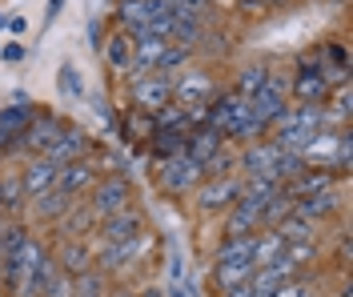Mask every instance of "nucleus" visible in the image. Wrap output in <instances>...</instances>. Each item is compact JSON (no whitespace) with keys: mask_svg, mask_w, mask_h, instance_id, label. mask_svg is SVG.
Masks as SVG:
<instances>
[{"mask_svg":"<svg viewBox=\"0 0 353 297\" xmlns=\"http://www.w3.org/2000/svg\"><path fill=\"white\" fill-rule=\"evenodd\" d=\"M209 274H213V289H229V285L249 281L257 274V265H253V237H221Z\"/></svg>","mask_w":353,"mask_h":297,"instance_id":"nucleus-1","label":"nucleus"},{"mask_svg":"<svg viewBox=\"0 0 353 297\" xmlns=\"http://www.w3.org/2000/svg\"><path fill=\"white\" fill-rule=\"evenodd\" d=\"M205 181V169H201L193 157H185V153H173V157L157 161V189L165 193V197H173V201H185V197H193V189Z\"/></svg>","mask_w":353,"mask_h":297,"instance_id":"nucleus-2","label":"nucleus"},{"mask_svg":"<svg viewBox=\"0 0 353 297\" xmlns=\"http://www.w3.org/2000/svg\"><path fill=\"white\" fill-rule=\"evenodd\" d=\"M285 109H289V72L273 69L269 72V85L249 96V121H253L261 133H269V129L285 116Z\"/></svg>","mask_w":353,"mask_h":297,"instance_id":"nucleus-3","label":"nucleus"},{"mask_svg":"<svg viewBox=\"0 0 353 297\" xmlns=\"http://www.w3.org/2000/svg\"><path fill=\"white\" fill-rule=\"evenodd\" d=\"M85 205L97 213V221H101V217H112V213H121V209L137 205V185H132L125 173H101L97 185L88 189Z\"/></svg>","mask_w":353,"mask_h":297,"instance_id":"nucleus-4","label":"nucleus"},{"mask_svg":"<svg viewBox=\"0 0 353 297\" xmlns=\"http://www.w3.org/2000/svg\"><path fill=\"white\" fill-rule=\"evenodd\" d=\"M217 92H221V81L209 65H185L181 72H173V105H181V109L209 105Z\"/></svg>","mask_w":353,"mask_h":297,"instance_id":"nucleus-5","label":"nucleus"},{"mask_svg":"<svg viewBox=\"0 0 353 297\" xmlns=\"http://www.w3.org/2000/svg\"><path fill=\"white\" fill-rule=\"evenodd\" d=\"M149 245H153V233H149V229H145V233H137V237H129V241L97 245V253H92V265H97L101 274L117 277L121 269H132V265H141Z\"/></svg>","mask_w":353,"mask_h":297,"instance_id":"nucleus-6","label":"nucleus"},{"mask_svg":"<svg viewBox=\"0 0 353 297\" xmlns=\"http://www.w3.org/2000/svg\"><path fill=\"white\" fill-rule=\"evenodd\" d=\"M65 125H68V121H65V116H57V113H37L32 121H28V129L12 141V149H8L4 157H24V161L41 157L44 149L65 133Z\"/></svg>","mask_w":353,"mask_h":297,"instance_id":"nucleus-7","label":"nucleus"},{"mask_svg":"<svg viewBox=\"0 0 353 297\" xmlns=\"http://www.w3.org/2000/svg\"><path fill=\"white\" fill-rule=\"evenodd\" d=\"M241 201V177H205L193 189V205L205 217H221L225 209H233Z\"/></svg>","mask_w":353,"mask_h":297,"instance_id":"nucleus-8","label":"nucleus"},{"mask_svg":"<svg viewBox=\"0 0 353 297\" xmlns=\"http://www.w3.org/2000/svg\"><path fill=\"white\" fill-rule=\"evenodd\" d=\"M173 101V72H145L129 81V109L141 113H157Z\"/></svg>","mask_w":353,"mask_h":297,"instance_id":"nucleus-9","label":"nucleus"},{"mask_svg":"<svg viewBox=\"0 0 353 297\" xmlns=\"http://www.w3.org/2000/svg\"><path fill=\"white\" fill-rule=\"evenodd\" d=\"M97 177H101V157H97V153H88V157H81V161L61 165L52 189H61V193H68V197H85L88 189L97 185Z\"/></svg>","mask_w":353,"mask_h":297,"instance_id":"nucleus-10","label":"nucleus"},{"mask_svg":"<svg viewBox=\"0 0 353 297\" xmlns=\"http://www.w3.org/2000/svg\"><path fill=\"white\" fill-rule=\"evenodd\" d=\"M145 213L132 205V209H121V213H112V217H101L97 229H92V241L97 245H112V241H129L137 233H145Z\"/></svg>","mask_w":353,"mask_h":297,"instance_id":"nucleus-11","label":"nucleus"},{"mask_svg":"<svg viewBox=\"0 0 353 297\" xmlns=\"http://www.w3.org/2000/svg\"><path fill=\"white\" fill-rule=\"evenodd\" d=\"M293 213L305 217V221H313V225H330L337 213H345V193H341V189H321V193L297 197V201H293Z\"/></svg>","mask_w":353,"mask_h":297,"instance_id":"nucleus-12","label":"nucleus"},{"mask_svg":"<svg viewBox=\"0 0 353 297\" xmlns=\"http://www.w3.org/2000/svg\"><path fill=\"white\" fill-rule=\"evenodd\" d=\"M277 157H281V149L269 137L253 141V145H241L237 149V177H273Z\"/></svg>","mask_w":353,"mask_h":297,"instance_id":"nucleus-13","label":"nucleus"},{"mask_svg":"<svg viewBox=\"0 0 353 297\" xmlns=\"http://www.w3.org/2000/svg\"><path fill=\"white\" fill-rule=\"evenodd\" d=\"M88 153H97V149H92V137H88L85 129H77V125H65V133L52 141L41 157H48L52 165H68V161H81V157H88Z\"/></svg>","mask_w":353,"mask_h":297,"instance_id":"nucleus-14","label":"nucleus"},{"mask_svg":"<svg viewBox=\"0 0 353 297\" xmlns=\"http://www.w3.org/2000/svg\"><path fill=\"white\" fill-rule=\"evenodd\" d=\"M92 253H97V245L88 237H77V241H57L52 245V261H57L61 274L77 277V274H85V269H92Z\"/></svg>","mask_w":353,"mask_h":297,"instance_id":"nucleus-15","label":"nucleus"},{"mask_svg":"<svg viewBox=\"0 0 353 297\" xmlns=\"http://www.w3.org/2000/svg\"><path fill=\"white\" fill-rule=\"evenodd\" d=\"M261 233V205L237 201L221 213V237H257Z\"/></svg>","mask_w":353,"mask_h":297,"instance_id":"nucleus-16","label":"nucleus"},{"mask_svg":"<svg viewBox=\"0 0 353 297\" xmlns=\"http://www.w3.org/2000/svg\"><path fill=\"white\" fill-rule=\"evenodd\" d=\"M57 169L61 165H52L48 157H28L17 169V177H21V189H24V197L32 201V197H41V193H48L52 189V181H57Z\"/></svg>","mask_w":353,"mask_h":297,"instance_id":"nucleus-17","label":"nucleus"},{"mask_svg":"<svg viewBox=\"0 0 353 297\" xmlns=\"http://www.w3.org/2000/svg\"><path fill=\"white\" fill-rule=\"evenodd\" d=\"M330 81L325 72H289V105H325Z\"/></svg>","mask_w":353,"mask_h":297,"instance_id":"nucleus-18","label":"nucleus"},{"mask_svg":"<svg viewBox=\"0 0 353 297\" xmlns=\"http://www.w3.org/2000/svg\"><path fill=\"white\" fill-rule=\"evenodd\" d=\"M57 241H77V237H88L92 241V229H97V213L85 205V201H77V205L68 209L65 217L57 221Z\"/></svg>","mask_w":353,"mask_h":297,"instance_id":"nucleus-19","label":"nucleus"},{"mask_svg":"<svg viewBox=\"0 0 353 297\" xmlns=\"http://www.w3.org/2000/svg\"><path fill=\"white\" fill-rule=\"evenodd\" d=\"M77 201H81V197H68V193H61V189H48V193H41V197H32L28 209H32V217H37L41 225H57Z\"/></svg>","mask_w":353,"mask_h":297,"instance_id":"nucleus-20","label":"nucleus"},{"mask_svg":"<svg viewBox=\"0 0 353 297\" xmlns=\"http://www.w3.org/2000/svg\"><path fill=\"white\" fill-rule=\"evenodd\" d=\"M337 137H341V129H321L317 137L305 145V169H333V157H337Z\"/></svg>","mask_w":353,"mask_h":297,"instance_id":"nucleus-21","label":"nucleus"},{"mask_svg":"<svg viewBox=\"0 0 353 297\" xmlns=\"http://www.w3.org/2000/svg\"><path fill=\"white\" fill-rule=\"evenodd\" d=\"M337 185H345L333 169H305L297 181L285 185V193L297 201V197H309V193H321V189H337Z\"/></svg>","mask_w":353,"mask_h":297,"instance_id":"nucleus-22","label":"nucleus"},{"mask_svg":"<svg viewBox=\"0 0 353 297\" xmlns=\"http://www.w3.org/2000/svg\"><path fill=\"white\" fill-rule=\"evenodd\" d=\"M221 145H225V137H221L217 129H193V133H185V157H193L197 165H205V161L217 153Z\"/></svg>","mask_w":353,"mask_h":297,"instance_id":"nucleus-23","label":"nucleus"},{"mask_svg":"<svg viewBox=\"0 0 353 297\" xmlns=\"http://www.w3.org/2000/svg\"><path fill=\"white\" fill-rule=\"evenodd\" d=\"M101 52H105V65H109L112 72L129 76V65H132V37L129 32H112L109 41L101 45Z\"/></svg>","mask_w":353,"mask_h":297,"instance_id":"nucleus-24","label":"nucleus"},{"mask_svg":"<svg viewBox=\"0 0 353 297\" xmlns=\"http://www.w3.org/2000/svg\"><path fill=\"white\" fill-rule=\"evenodd\" d=\"M281 253H285V241H281V233H277V229H261V233L253 237V265H257V269L273 265Z\"/></svg>","mask_w":353,"mask_h":297,"instance_id":"nucleus-25","label":"nucleus"},{"mask_svg":"<svg viewBox=\"0 0 353 297\" xmlns=\"http://www.w3.org/2000/svg\"><path fill=\"white\" fill-rule=\"evenodd\" d=\"M277 233H281V241H285V245H301V241H321V225H313V221L297 217V213H289L285 221L277 225Z\"/></svg>","mask_w":353,"mask_h":297,"instance_id":"nucleus-26","label":"nucleus"},{"mask_svg":"<svg viewBox=\"0 0 353 297\" xmlns=\"http://www.w3.org/2000/svg\"><path fill=\"white\" fill-rule=\"evenodd\" d=\"M269 65H245V69H237V76H233V92L237 96H253V92H261L265 85H269Z\"/></svg>","mask_w":353,"mask_h":297,"instance_id":"nucleus-27","label":"nucleus"},{"mask_svg":"<svg viewBox=\"0 0 353 297\" xmlns=\"http://www.w3.org/2000/svg\"><path fill=\"white\" fill-rule=\"evenodd\" d=\"M149 157L153 161H165L173 153H185V133H173V129H153V137L145 141Z\"/></svg>","mask_w":353,"mask_h":297,"instance_id":"nucleus-28","label":"nucleus"},{"mask_svg":"<svg viewBox=\"0 0 353 297\" xmlns=\"http://www.w3.org/2000/svg\"><path fill=\"white\" fill-rule=\"evenodd\" d=\"M72 289H77L81 297H109L112 294V277L101 274V269L92 265V269H85V274L72 277Z\"/></svg>","mask_w":353,"mask_h":297,"instance_id":"nucleus-29","label":"nucleus"},{"mask_svg":"<svg viewBox=\"0 0 353 297\" xmlns=\"http://www.w3.org/2000/svg\"><path fill=\"white\" fill-rule=\"evenodd\" d=\"M277 297H325V281H321L317 269H309V274L285 281V285L277 289Z\"/></svg>","mask_w":353,"mask_h":297,"instance_id":"nucleus-30","label":"nucleus"},{"mask_svg":"<svg viewBox=\"0 0 353 297\" xmlns=\"http://www.w3.org/2000/svg\"><path fill=\"white\" fill-rule=\"evenodd\" d=\"M201 169H205V177H237V145H229V141H225V145H221V149L205 161Z\"/></svg>","mask_w":353,"mask_h":297,"instance_id":"nucleus-31","label":"nucleus"},{"mask_svg":"<svg viewBox=\"0 0 353 297\" xmlns=\"http://www.w3.org/2000/svg\"><path fill=\"white\" fill-rule=\"evenodd\" d=\"M285 257L301 269V274H309V269H317V261H321V241H301V245H285Z\"/></svg>","mask_w":353,"mask_h":297,"instance_id":"nucleus-32","label":"nucleus"},{"mask_svg":"<svg viewBox=\"0 0 353 297\" xmlns=\"http://www.w3.org/2000/svg\"><path fill=\"white\" fill-rule=\"evenodd\" d=\"M153 116V129H173V133H189V113L181 109V105H165V109H157V113H149Z\"/></svg>","mask_w":353,"mask_h":297,"instance_id":"nucleus-33","label":"nucleus"},{"mask_svg":"<svg viewBox=\"0 0 353 297\" xmlns=\"http://www.w3.org/2000/svg\"><path fill=\"white\" fill-rule=\"evenodd\" d=\"M289 213H293V197L281 189V193H277V197H273V201L261 209V229H277V225L289 217Z\"/></svg>","mask_w":353,"mask_h":297,"instance_id":"nucleus-34","label":"nucleus"},{"mask_svg":"<svg viewBox=\"0 0 353 297\" xmlns=\"http://www.w3.org/2000/svg\"><path fill=\"white\" fill-rule=\"evenodd\" d=\"M0 189H4V213L17 221V213H24V205H28V197H24V189H21V177L17 173L0 177Z\"/></svg>","mask_w":353,"mask_h":297,"instance_id":"nucleus-35","label":"nucleus"},{"mask_svg":"<svg viewBox=\"0 0 353 297\" xmlns=\"http://www.w3.org/2000/svg\"><path fill=\"white\" fill-rule=\"evenodd\" d=\"M92 113H97V121L105 125V133H109V137H117V125H121V113L112 109V101H109V96H92Z\"/></svg>","mask_w":353,"mask_h":297,"instance_id":"nucleus-36","label":"nucleus"},{"mask_svg":"<svg viewBox=\"0 0 353 297\" xmlns=\"http://www.w3.org/2000/svg\"><path fill=\"white\" fill-rule=\"evenodd\" d=\"M185 65H193V52H189V48H181V45H169V48H165V57H161V69H157V72H181Z\"/></svg>","mask_w":353,"mask_h":297,"instance_id":"nucleus-37","label":"nucleus"},{"mask_svg":"<svg viewBox=\"0 0 353 297\" xmlns=\"http://www.w3.org/2000/svg\"><path fill=\"white\" fill-rule=\"evenodd\" d=\"M44 297H77V289H72V277L57 269V277L48 281V289H44Z\"/></svg>","mask_w":353,"mask_h":297,"instance_id":"nucleus-38","label":"nucleus"},{"mask_svg":"<svg viewBox=\"0 0 353 297\" xmlns=\"http://www.w3.org/2000/svg\"><path fill=\"white\" fill-rule=\"evenodd\" d=\"M57 81H61V92H68V96H81V92H85V85H81V76H77V69H72V65H65Z\"/></svg>","mask_w":353,"mask_h":297,"instance_id":"nucleus-39","label":"nucleus"},{"mask_svg":"<svg viewBox=\"0 0 353 297\" xmlns=\"http://www.w3.org/2000/svg\"><path fill=\"white\" fill-rule=\"evenodd\" d=\"M88 45L97 48V52H101V45H105V24L97 21V17L88 21Z\"/></svg>","mask_w":353,"mask_h":297,"instance_id":"nucleus-40","label":"nucleus"},{"mask_svg":"<svg viewBox=\"0 0 353 297\" xmlns=\"http://www.w3.org/2000/svg\"><path fill=\"white\" fill-rule=\"evenodd\" d=\"M0 57H4L8 65H17V61H24V48L21 45H4V48H0Z\"/></svg>","mask_w":353,"mask_h":297,"instance_id":"nucleus-41","label":"nucleus"},{"mask_svg":"<svg viewBox=\"0 0 353 297\" xmlns=\"http://www.w3.org/2000/svg\"><path fill=\"white\" fill-rule=\"evenodd\" d=\"M217 297H249V281H241V285H229V289H217Z\"/></svg>","mask_w":353,"mask_h":297,"instance_id":"nucleus-42","label":"nucleus"},{"mask_svg":"<svg viewBox=\"0 0 353 297\" xmlns=\"http://www.w3.org/2000/svg\"><path fill=\"white\" fill-rule=\"evenodd\" d=\"M165 297H193V294H189L181 281H169V285H165Z\"/></svg>","mask_w":353,"mask_h":297,"instance_id":"nucleus-43","label":"nucleus"},{"mask_svg":"<svg viewBox=\"0 0 353 297\" xmlns=\"http://www.w3.org/2000/svg\"><path fill=\"white\" fill-rule=\"evenodd\" d=\"M61 8H65V0H48V8H44V21H57V17H61Z\"/></svg>","mask_w":353,"mask_h":297,"instance_id":"nucleus-44","label":"nucleus"},{"mask_svg":"<svg viewBox=\"0 0 353 297\" xmlns=\"http://www.w3.org/2000/svg\"><path fill=\"white\" fill-rule=\"evenodd\" d=\"M24 28H28V21H24V17H12V21H8V32H17V37H21Z\"/></svg>","mask_w":353,"mask_h":297,"instance_id":"nucleus-45","label":"nucleus"},{"mask_svg":"<svg viewBox=\"0 0 353 297\" xmlns=\"http://www.w3.org/2000/svg\"><path fill=\"white\" fill-rule=\"evenodd\" d=\"M12 225V217H8V213H0V237H4V229Z\"/></svg>","mask_w":353,"mask_h":297,"instance_id":"nucleus-46","label":"nucleus"},{"mask_svg":"<svg viewBox=\"0 0 353 297\" xmlns=\"http://www.w3.org/2000/svg\"><path fill=\"white\" fill-rule=\"evenodd\" d=\"M137 297H165V289H141Z\"/></svg>","mask_w":353,"mask_h":297,"instance_id":"nucleus-47","label":"nucleus"},{"mask_svg":"<svg viewBox=\"0 0 353 297\" xmlns=\"http://www.w3.org/2000/svg\"><path fill=\"white\" fill-rule=\"evenodd\" d=\"M341 297H353V289H350V277H345V285H341Z\"/></svg>","mask_w":353,"mask_h":297,"instance_id":"nucleus-48","label":"nucleus"},{"mask_svg":"<svg viewBox=\"0 0 353 297\" xmlns=\"http://www.w3.org/2000/svg\"><path fill=\"white\" fill-rule=\"evenodd\" d=\"M209 4H213V8H217V4H237V0H209Z\"/></svg>","mask_w":353,"mask_h":297,"instance_id":"nucleus-49","label":"nucleus"},{"mask_svg":"<svg viewBox=\"0 0 353 297\" xmlns=\"http://www.w3.org/2000/svg\"><path fill=\"white\" fill-rule=\"evenodd\" d=\"M0 28H8V17H4V12H0Z\"/></svg>","mask_w":353,"mask_h":297,"instance_id":"nucleus-50","label":"nucleus"},{"mask_svg":"<svg viewBox=\"0 0 353 297\" xmlns=\"http://www.w3.org/2000/svg\"><path fill=\"white\" fill-rule=\"evenodd\" d=\"M109 297H137V294H125V289H121V294H109Z\"/></svg>","mask_w":353,"mask_h":297,"instance_id":"nucleus-51","label":"nucleus"},{"mask_svg":"<svg viewBox=\"0 0 353 297\" xmlns=\"http://www.w3.org/2000/svg\"><path fill=\"white\" fill-rule=\"evenodd\" d=\"M0 213H4V189H0Z\"/></svg>","mask_w":353,"mask_h":297,"instance_id":"nucleus-52","label":"nucleus"},{"mask_svg":"<svg viewBox=\"0 0 353 297\" xmlns=\"http://www.w3.org/2000/svg\"><path fill=\"white\" fill-rule=\"evenodd\" d=\"M0 297H8V294H4V281H0Z\"/></svg>","mask_w":353,"mask_h":297,"instance_id":"nucleus-53","label":"nucleus"},{"mask_svg":"<svg viewBox=\"0 0 353 297\" xmlns=\"http://www.w3.org/2000/svg\"><path fill=\"white\" fill-rule=\"evenodd\" d=\"M77 297H81V294H77Z\"/></svg>","mask_w":353,"mask_h":297,"instance_id":"nucleus-54","label":"nucleus"}]
</instances>
